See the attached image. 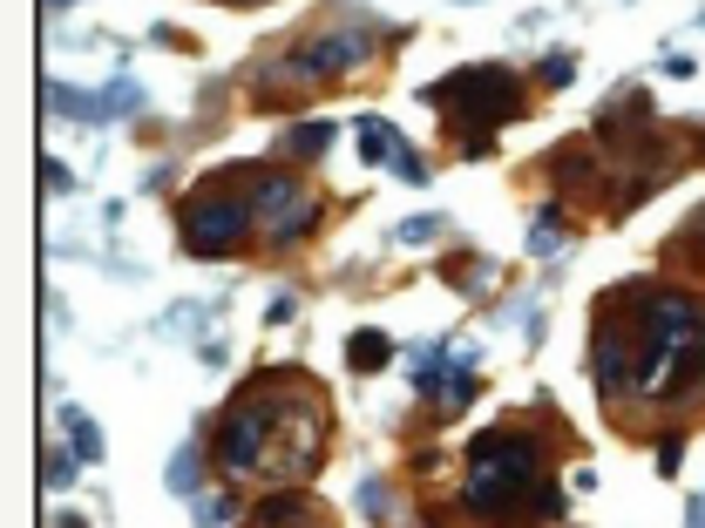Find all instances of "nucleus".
Returning a JSON list of instances; mask_svg holds the SVG:
<instances>
[{"label": "nucleus", "instance_id": "a878e982", "mask_svg": "<svg viewBox=\"0 0 705 528\" xmlns=\"http://www.w3.org/2000/svg\"><path fill=\"white\" fill-rule=\"evenodd\" d=\"M55 528H89V521H82V515H61V521H55Z\"/></svg>", "mask_w": 705, "mask_h": 528}, {"label": "nucleus", "instance_id": "20e7f679", "mask_svg": "<svg viewBox=\"0 0 705 528\" xmlns=\"http://www.w3.org/2000/svg\"><path fill=\"white\" fill-rule=\"evenodd\" d=\"M380 41H394V27H380V21H333V27L305 34V41H279V48L251 68L258 109H292V96H305V89L367 75L380 61Z\"/></svg>", "mask_w": 705, "mask_h": 528}, {"label": "nucleus", "instance_id": "0eeeda50", "mask_svg": "<svg viewBox=\"0 0 705 528\" xmlns=\"http://www.w3.org/2000/svg\"><path fill=\"white\" fill-rule=\"evenodd\" d=\"M245 190H251V217H258L265 251H299V244L326 224V196L299 170H245Z\"/></svg>", "mask_w": 705, "mask_h": 528}, {"label": "nucleus", "instance_id": "bb28decb", "mask_svg": "<svg viewBox=\"0 0 705 528\" xmlns=\"http://www.w3.org/2000/svg\"><path fill=\"white\" fill-rule=\"evenodd\" d=\"M224 8H265V0H224Z\"/></svg>", "mask_w": 705, "mask_h": 528}, {"label": "nucleus", "instance_id": "9d476101", "mask_svg": "<svg viewBox=\"0 0 705 528\" xmlns=\"http://www.w3.org/2000/svg\"><path fill=\"white\" fill-rule=\"evenodd\" d=\"M48 102H55V115H75V122H123V115L143 109V81L115 75L96 96H75V89H61V81H48Z\"/></svg>", "mask_w": 705, "mask_h": 528}, {"label": "nucleus", "instance_id": "ddd939ff", "mask_svg": "<svg viewBox=\"0 0 705 528\" xmlns=\"http://www.w3.org/2000/svg\"><path fill=\"white\" fill-rule=\"evenodd\" d=\"M352 136H360V162H373V170H380V162L394 170L401 149H407V136L394 130V122H380V115H360V130H352Z\"/></svg>", "mask_w": 705, "mask_h": 528}, {"label": "nucleus", "instance_id": "f3484780", "mask_svg": "<svg viewBox=\"0 0 705 528\" xmlns=\"http://www.w3.org/2000/svg\"><path fill=\"white\" fill-rule=\"evenodd\" d=\"M664 265H692V271H705V203L692 211V224L664 244Z\"/></svg>", "mask_w": 705, "mask_h": 528}, {"label": "nucleus", "instance_id": "1a4fd4ad", "mask_svg": "<svg viewBox=\"0 0 705 528\" xmlns=\"http://www.w3.org/2000/svg\"><path fill=\"white\" fill-rule=\"evenodd\" d=\"M238 528H339V515L312 495V487H265Z\"/></svg>", "mask_w": 705, "mask_h": 528}, {"label": "nucleus", "instance_id": "c756f323", "mask_svg": "<svg viewBox=\"0 0 705 528\" xmlns=\"http://www.w3.org/2000/svg\"><path fill=\"white\" fill-rule=\"evenodd\" d=\"M698 156H705V136H698Z\"/></svg>", "mask_w": 705, "mask_h": 528}, {"label": "nucleus", "instance_id": "f03ea898", "mask_svg": "<svg viewBox=\"0 0 705 528\" xmlns=\"http://www.w3.org/2000/svg\"><path fill=\"white\" fill-rule=\"evenodd\" d=\"M211 468L224 487H305L333 454V400L305 366H265L211 420Z\"/></svg>", "mask_w": 705, "mask_h": 528}, {"label": "nucleus", "instance_id": "cd10ccee", "mask_svg": "<svg viewBox=\"0 0 705 528\" xmlns=\"http://www.w3.org/2000/svg\"><path fill=\"white\" fill-rule=\"evenodd\" d=\"M455 8H482V0H455Z\"/></svg>", "mask_w": 705, "mask_h": 528}, {"label": "nucleus", "instance_id": "f257e3e1", "mask_svg": "<svg viewBox=\"0 0 705 528\" xmlns=\"http://www.w3.org/2000/svg\"><path fill=\"white\" fill-rule=\"evenodd\" d=\"M591 386L604 414H705V299L679 278H624L591 312Z\"/></svg>", "mask_w": 705, "mask_h": 528}, {"label": "nucleus", "instance_id": "423d86ee", "mask_svg": "<svg viewBox=\"0 0 705 528\" xmlns=\"http://www.w3.org/2000/svg\"><path fill=\"white\" fill-rule=\"evenodd\" d=\"M251 237H258V217H251V190L238 162L190 183V196L177 203V244L190 258H238Z\"/></svg>", "mask_w": 705, "mask_h": 528}, {"label": "nucleus", "instance_id": "5701e85b", "mask_svg": "<svg viewBox=\"0 0 705 528\" xmlns=\"http://www.w3.org/2000/svg\"><path fill=\"white\" fill-rule=\"evenodd\" d=\"M394 177H401V183H427L435 170H427V162H421V149L407 143V149H401V162H394Z\"/></svg>", "mask_w": 705, "mask_h": 528}, {"label": "nucleus", "instance_id": "9b49d317", "mask_svg": "<svg viewBox=\"0 0 705 528\" xmlns=\"http://www.w3.org/2000/svg\"><path fill=\"white\" fill-rule=\"evenodd\" d=\"M570 244H577L570 203H563V196H542V203H536V224H529V258H557V251H570Z\"/></svg>", "mask_w": 705, "mask_h": 528}, {"label": "nucleus", "instance_id": "393cba45", "mask_svg": "<svg viewBox=\"0 0 705 528\" xmlns=\"http://www.w3.org/2000/svg\"><path fill=\"white\" fill-rule=\"evenodd\" d=\"M42 183H48V190H55V196H61V190H75V177H68V170H61V162H42Z\"/></svg>", "mask_w": 705, "mask_h": 528}, {"label": "nucleus", "instance_id": "dca6fc26", "mask_svg": "<svg viewBox=\"0 0 705 528\" xmlns=\"http://www.w3.org/2000/svg\"><path fill=\"white\" fill-rule=\"evenodd\" d=\"M61 427H68V454L82 461V468H96V461H102V434H96V420L82 414V406H61Z\"/></svg>", "mask_w": 705, "mask_h": 528}, {"label": "nucleus", "instance_id": "6ab92c4d", "mask_svg": "<svg viewBox=\"0 0 705 528\" xmlns=\"http://www.w3.org/2000/svg\"><path fill=\"white\" fill-rule=\"evenodd\" d=\"M563 81H577V55H563V48H550L536 61V89H563Z\"/></svg>", "mask_w": 705, "mask_h": 528}, {"label": "nucleus", "instance_id": "6e6552de", "mask_svg": "<svg viewBox=\"0 0 705 528\" xmlns=\"http://www.w3.org/2000/svg\"><path fill=\"white\" fill-rule=\"evenodd\" d=\"M542 177H550V190L563 203H597L604 211V190H611V156L597 136H563L550 149V162H542Z\"/></svg>", "mask_w": 705, "mask_h": 528}, {"label": "nucleus", "instance_id": "f8f14e48", "mask_svg": "<svg viewBox=\"0 0 705 528\" xmlns=\"http://www.w3.org/2000/svg\"><path fill=\"white\" fill-rule=\"evenodd\" d=\"M204 454H211V440H204V447L183 440L177 454H170V481H164V487H170L177 502H204Z\"/></svg>", "mask_w": 705, "mask_h": 528}, {"label": "nucleus", "instance_id": "4be33fe9", "mask_svg": "<svg viewBox=\"0 0 705 528\" xmlns=\"http://www.w3.org/2000/svg\"><path fill=\"white\" fill-rule=\"evenodd\" d=\"M75 468H82L75 454H48V461H42V481H48L55 495H61V487H75Z\"/></svg>", "mask_w": 705, "mask_h": 528}, {"label": "nucleus", "instance_id": "7ed1b4c3", "mask_svg": "<svg viewBox=\"0 0 705 528\" xmlns=\"http://www.w3.org/2000/svg\"><path fill=\"white\" fill-rule=\"evenodd\" d=\"M557 434L536 414H502L468 440V454L455 468V502L475 528H523L536 515V495L557 474Z\"/></svg>", "mask_w": 705, "mask_h": 528}, {"label": "nucleus", "instance_id": "4468645a", "mask_svg": "<svg viewBox=\"0 0 705 528\" xmlns=\"http://www.w3.org/2000/svg\"><path fill=\"white\" fill-rule=\"evenodd\" d=\"M346 366H352V373H387V366H394V339H387L380 333V325H360V333H352L346 339Z\"/></svg>", "mask_w": 705, "mask_h": 528}, {"label": "nucleus", "instance_id": "b1692460", "mask_svg": "<svg viewBox=\"0 0 705 528\" xmlns=\"http://www.w3.org/2000/svg\"><path fill=\"white\" fill-rule=\"evenodd\" d=\"M394 237H401V244H427V237H441V217H407Z\"/></svg>", "mask_w": 705, "mask_h": 528}, {"label": "nucleus", "instance_id": "a211bd4d", "mask_svg": "<svg viewBox=\"0 0 705 528\" xmlns=\"http://www.w3.org/2000/svg\"><path fill=\"white\" fill-rule=\"evenodd\" d=\"M224 521H245V495L224 487V495H204L198 502V528H224Z\"/></svg>", "mask_w": 705, "mask_h": 528}, {"label": "nucleus", "instance_id": "2eb2a0df", "mask_svg": "<svg viewBox=\"0 0 705 528\" xmlns=\"http://www.w3.org/2000/svg\"><path fill=\"white\" fill-rule=\"evenodd\" d=\"M339 143V130L333 122H292V130L279 136V156H299V162H312V156H326Z\"/></svg>", "mask_w": 705, "mask_h": 528}, {"label": "nucleus", "instance_id": "aec40b11", "mask_svg": "<svg viewBox=\"0 0 705 528\" xmlns=\"http://www.w3.org/2000/svg\"><path fill=\"white\" fill-rule=\"evenodd\" d=\"M679 461H685V434L664 427V434H658V474H679Z\"/></svg>", "mask_w": 705, "mask_h": 528}, {"label": "nucleus", "instance_id": "c85d7f7f", "mask_svg": "<svg viewBox=\"0 0 705 528\" xmlns=\"http://www.w3.org/2000/svg\"><path fill=\"white\" fill-rule=\"evenodd\" d=\"M48 8H75V0H48Z\"/></svg>", "mask_w": 705, "mask_h": 528}, {"label": "nucleus", "instance_id": "412c9836", "mask_svg": "<svg viewBox=\"0 0 705 528\" xmlns=\"http://www.w3.org/2000/svg\"><path fill=\"white\" fill-rule=\"evenodd\" d=\"M360 508H367L373 521H387V515H394V487H387V481H367V487H360Z\"/></svg>", "mask_w": 705, "mask_h": 528}, {"label": "nucleus", "instance_id": "39448f33", "mask_svg": "<svg viewBox=\"0 0 705 528\" xmlns=\"http://www.w3.org/2000/svg\"><path fill=\"white\" fill-rule=\"evenodd\" d=\"M536 81L516 75V68H502V61H475V68H455L441 81H427L421 102L435 109L448 122V136H475V130H502V122H523L536 102H529Z\"/></svg>", "mask_w": 705, "mask_h": 528}]
</instances>
